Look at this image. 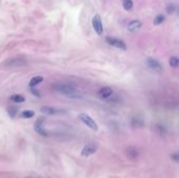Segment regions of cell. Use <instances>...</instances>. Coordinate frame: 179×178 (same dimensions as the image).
I'll list each match as a JSON object with an SVG mask.
<instances>
[{
    "label": "cell",
    "mask_w": 179,
    "mask_h": 178,
    "mask_svg": "<svg viewBox=\"0 0 179 178\" xmlns=\"http://www.w3.org/2000/svg\"><path fill=\"white\" fill-rule=\"evenodd\" d=\"M53 88L57 92L64 94V95H67V96H71L77 92V91H75V87L74 85L65 84V83H57V84H53Z\"/></svg>",
    "instance_id": "obj_1"
},
{
    "label": "cell",
    "mask_w": 179,
    "mask_h": 178,
    "mask_svg": "<svg viewBox=\"0 0 179 178\" xmlns=\"http://www.w3.org/2000/svg\"><path fill=\"white\" fill-rule=\"evenodd\" d=\"M79 118H80L82 122L85 124L86 126L89 127L90 129H92V130L94 131H97V129H99V127H97L96 123L94 122L92 118L89 117V115L85 114V113H81V114H79Z\"/></svg>",
    "instance_id": "obj_2"
},
{
    "label": "cell",
    "mask_w": 179,
    "mask_h": 178,
    "mask_svg": "<svg viewBox=\"0 0 179 178\" xmlns=\"http://www.w3.org/2000/svg\"><path fill=\"white\" fill-rule=\"evenodd\" d=\"M106 41L109 45L113 47H116V48H119V49H123V50H126L127 49V46H126V43L124 41L119 39H116V38H112V37H107L106 38Z\"/></svg>",
    "instance_id": "obj_3"
},
{
    "label": "cell",
    "mask_w": 179,
    "mask_h": 178,
    "mask_svg": "<svg viewBox=\"0 0 179 178\" xmlns=\"http://www.w3.org/2000/svg\"><path fill=\"white\" fill-rule=\"evenodd\" d=\"M92 26H93V29L96 31V33L97 35L103 34V24H102L101 16L100 15H96L92 18Z\"/></svg>",
    "instance_id": "obj_4"
},
{
    "label": "cell",
    "mask_w": 179,
    "mask_h": 178,
    "mask_svg": "<svg viewBox=\"0 0 179 178\" xmlns=\"http://www.w3.org/2000/svg\"><path fill=\"white\" fill-rule=\"evenodd\" d=\"M44 122V118L43 117H39L38 120L35 122L34 124V129L35 131L37 132V133H39L40 135H43V136H48V132L45 130V129H43L42 127V124Z\"/></svg>",
    "instance_id": "obj_5"
},
{
    "label": "cell",
    "mask_w": 179,
    "mask_h": 178,
    "mask_svg": "<svg viewBox=\"0 0 179 178\" xmlns=\"http://www.w3.org/2000/svg\"><path fill=\"white\" fill-rule=\"evenodd\" d=\"M147 65L149 68H151L152 70L156 71V72H161L162 71V66L161 64L159 63L158 61L155 60V59H152V58H149L147 59Z\"/></svg>",
    "instance_id": "obj_6"
},
{
    "label": "cell",
    "mask_w": 179,
    "mask_h": 178,
    "mask_svg": "<svg viewBox=\"0 0 179 178\" xmlns=\"http://www.w3.org/2000/svg\"><path fill=\"white\" fill-rule=\"evenodd\" d=\"M96 151V147L93 144H88L86 145L85 147L83 148L82 150V155L83 156H90L92 154H94Z\"/></svg>",
    "instance_id": "obj_7"
},
{
    "label": "cell",
    "mask_w": 179,
    "mask_h": 178,
    "mask_svg": "<svg viewBox=\"0 0 179 178\" xmlns=\"http://www.w3.org/2000/svg\"><path fill=\"white\" fill-rule=\"evenodd\" d=\"M113 90L110 87H103L102 89H100L99 91V96L101 99H108L110 95H112Z\"/></svg>",
    "instance_id": "obj_8"
},
{
    "label": "cell",
    "mask_w": 179,
    "mask_h": 178,
    "mask_svg": "<svg viewBox=\"0 0 179 178\" xmlns=\"http://www.w3.org/2000/svg\"><path fill=\"white\" fill-rule=\"evenodd\" d=\"M140 28H142V22L139 20H133L129 23L128 25V31L131 32V33H134V32L138 31Z\"/></svg>",
    "instance_id": "obj_9"
},
{
    "label": "cell",
    "mask_w": 179,
    "mask_h": 178,
    "mask_svg": "<svg viewBox=\"0 0 179 178\" xmlns=\"http://www.w3.org/2000/svg\"><path fill=\"white\" fill-rule=\"evenodd\" d=\"M41 111L43 113H45V114H59V113H62L63 111H62L61 109H56V108H53V107H41Z\"/></svg>",
    "instance_id": "obj_10"
},
{
    "label": "cell",
    "mask_w": 179,
    "mask_h": 178,
    "mask_svg": "<svg viewBox=\"0 0 179 178\" xmlns=\"http://www.w3.org/2000/svg\"><path fill=\"white\" fill-rule=\"evenodd\" d=\"M127 155H128V157L130 159L135 160L138 156V151L133 147H129L128 149H127Z\"/></svg>",
    "instance_id": "obj_11"
},
{
    "label": "cell",
    "mask_w": 179,
    "mask_h": 178,
    "mask_svg": "<svg viewBox=\"0 0 179 178\" xmlns=\"http://www.w3.org/2000/svg\"><path fill=\"white\" fill-rule=\"evenodd\" d=\"M43 81V77H41V75H37V77H34L31 80V82H29V87L31 88H34L35 86L40 84Z\"/></svg>",
    "instance_id": "obj_12"
},
{
    "label": "cell",
    "mask_w": 179,
    "mask_h": 178,
    "mask_svg": "<svg viewBox=\"0 0 179 178\" xmlns=\"http://www.w3.org/2000/svg\"><path fill=\"white\" fill-rule=\"evenodd\" d=\"M20 65H23V64H21V60H19V59H12V60L7 61L6 63H5V66L7 67H15V66H20Z\"/></svg>",
    "instance_id": "obj_13"
},
{
    "label": "cell",
    "mask_w": 179,
    "mask_h": 178,
    "mask_svg": "<svg viewBox=\"0 0 179 178\" xmlns=\"http://www.w3.org/2000/svg\"><path fill=\"white\" fill-rule=\"evenodd\" d=\"M10 100H11L12 102H14V103H23V102L25 101L24 96L19 95V94H16V95H12V96L10 98Z\"/></svg>",
    "instance_id": "obj_14"
},
{
    "label": "cell",
    "mask_w": 179,
    "mask_h": 178,
    "mask_svg": "<svg viewBox=\"0 0 179 178\" xmlns=\"http://www.w3.org/2000/svg\"><path fill=\"white\" fill-rule=\"evenodd\" d=\"M123 7L126 11H130L133 7V1L132 0H123Z\"/></svg>",
    "instance_id": "obj_15"
},
{
    "label": "cell",
    "mask_w": 179,
    "mask_h": 178,
    "mask_svg": "<svg viewBox=\"0 0 179 178\" xmlns=\"http://www.w3.org/2000/svg\"><path fill=\"white\" fill-rule=\"evenodd\" d=\"M169 64H170V66L174 67V68L178 67V65H179V60H178L177 57H171L170 61H169Z\"/></svg>",
    "instance_id": "obj_16"
},
{
    "label": "cell",
    "mask_w": 179,
    "mask_h": 178,
    "mask_svg": "<svg viewBox=\"0 0 179 178\" xmlns=\"http://www.w3.org/2000/svg\"><path fill=\"white\" fill-rule=\"evenodd\" d=\"M164 15H161V14H159V15H157L155 19H154V24L155 25H158V24H161L162 22L164 21Z\"/></svg>",
    "instance_id": "obj_17"
},
{
    "label": "cell",
    "mask_w": 179,
    "mask_h": 178,
    "mask_svg": "<svg viewBox=\"0 0 179 178\" xmlns=\"http://www.w3.org/2000/svg\"><path fill=\"white\" fill-rule=\"evenodd\" d=\"M35 115L34 111H32V110H25V111H23L21 113V117H24V118H31Z\"/></svg>",
    "instance_id": "obj_18"
},
{
    "label": "cell",
    "mask_w": 179,
    "mask_h": 178,
    "mask_svg": "<svg viewBox=\"0 0 179 178\" xmlns=\"http://www.w3.org/2000/svg\"><path fill=\"white\" fill-rule=\"evenodd\" d=\"M7 112H9L10 117L12 118H14L16 117V112H17V110H16L15 107H9L7 108Z\"/></svg>",
    "instance_id": "obj_19"
},
{
    "label": "cell",
    "mask_w": 179,
    "mask_h": 178,
    "mask_svg": "<svg viewBox=\"0 0 179 178\" xmlns=\"http://www.w3.org/2000/svg\"><path fill=\"white\" fill-rule=\"evenodd\" d=\"M175 11V5L174 4H169L167 6V12L169 13V14H173Z\"/></svg>",
    "instance_id": "obj_20"
},
{
    "label": "cell",
    "mask_w": 179,
    "mask_h": 178,
    "mask_svg": "<svg viewBox=\"0 0 179 178\" xmlns=\"http://www.w3.org/2000/svg\"><path fill=\"white\" fill-rule=\"evenodd\" d=\"M31 91L32 92V94H34V95H36V96H40V95H41V94L39 93V91H38V90H35L34 88H31Z\"/></svg>",
    "instance_id": "obj_21"
},
{
    "label": "cell",
    "mask_w": 179,
    "mask_h": 178,
    "mask_svg": "<svg viewBox=\"0 0 179 178\" xmlns=\"http://www.w3.org/2000/svg\"><path fill=\"white\" fill-rule=\"evenodd\" d=\"M171 157H172L173 159H174V161H176V163H177L178 159H179V157H178V154H177V153H174V154H172V155H171Z\"/></svg>",
    "instance_id": "obj_22"
}]
</instances>
